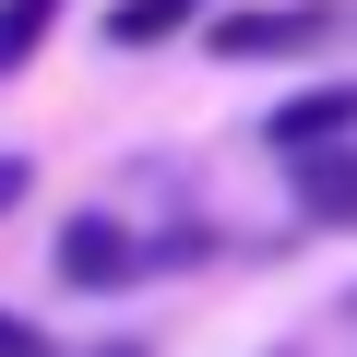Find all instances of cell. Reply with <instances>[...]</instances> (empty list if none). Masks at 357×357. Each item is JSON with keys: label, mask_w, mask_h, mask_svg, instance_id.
I'll return each mask as SVG.
<instances>
[{"label": "cell", "mask_w": 357, "mask_h": 357, "mask_svg": "<svg viewBox=\"0 0 357 357\" xmlns=\"http://www.w3.org/2000/svg\"><path fill=\"white\" fill-rule=\"evenodd\" d=\"M143 262H155V250H143V238H131L119 215H72V227L48 238V274H60L72 298H119V286H131Z\"/></svg>", "instance_id": "2"}, {"label": "cell", "mask_w": 357, "mask_h": 357, "mask_svg": "<svg viewBox=\"0 0 357 357\" xmlns=\"http://www.w3.org/2000/svg\"><path fill=\"white\" fill-rule=\"evenodd\" d=\"M357 131V84H310V96H286L274 119H262V143L298 167V155H321V143H345Z\"/></svg>", "instance_id": "3"}, {"label": "cell", "mask_w": 357, "mask_h": 357, "mask_svg": "<svg viewBox=\"0 0 357 357\" xmlns=\"http://www.w3.org/2000/svg\"><path fill=\"white\" fill-rule=\"evenodd\" d=\"M215 24V0H119L107 13V48H167V36H191Z\"/></svg>", "instance_id": "5"}, {"label": "cell", "mask_w": 357, "mask_h": 357, "mask_svg": "<svg viewBox=\"0 0 357 357\" xmlns=\"http://www.w3.org/2000/svg\"><path fill=\"white\" fill-rule=\"evenodd\" d=\"M24 191H36V167H24V155H0V215H24Z\"/></svg>", "instance_id": "8"}, {"label": "cell", "mask_w": 357, "mask_h": 357, "mask_svg": "<svg viewBox=\"0 0 357 357\" xmlns=\"http://www.w3.org/2000/svg\"><path fill=\"white\" fill-rule=\"evenodd\" d=\"M60 13H72V0H0V84L48 48V24H60Z\"/></svg>", "instance_id": "6"}, {"label": "cell", "mask_w": 357, "mask_h": 357, "mask_svg": "<svg viewBox=\"0 0 357 357\" xmlns=\"http://www.w3.org/2000/svg\"><path fill=\"white\" fill-rule=\"evenodd\" d=\"M0 357H60V345H48L36 321H13V310H0Z\"/></svg>", "instance_id": "7"}, {"label": "cell", "mask_w": 357, "mask_h": 357, "mask_svg": "<svg viewBox=\"0 0 357 357\" xmlns=\"http://www.w3.org/2000/svg\"><path fill=\"white\" fill-rule=\"evenodd\" d=\"M321 36H345V0H262V13H215L203 24L215 60H310Z\"/></svg>", "instance_id": "1"}, {"label": "cell", "mask_w": 357, "mask_h": 357, "mask_svg": "<svg viewBox=\"0 0 357 357\" xmlns=\"http://www.w3.org/2000/svg\"><path fill=\"white\" fill-rule=\"evenodd\" d=\"M298 215L310 227H357V131L321 143V155H298Z\"/></svg>", "instance_id": "4"}]
</instances>
